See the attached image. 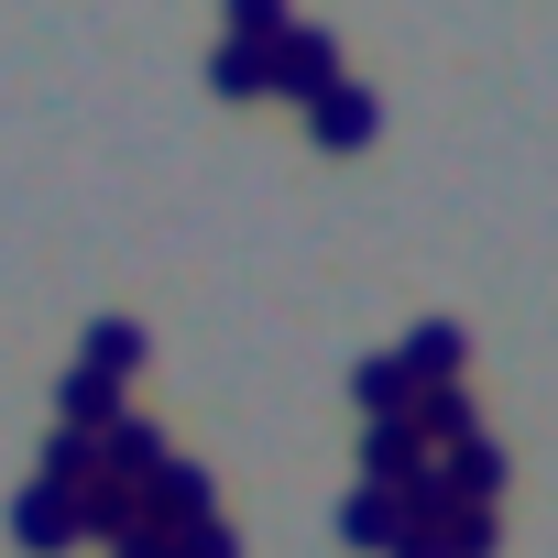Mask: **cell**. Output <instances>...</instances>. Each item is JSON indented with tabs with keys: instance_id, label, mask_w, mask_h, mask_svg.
Returning a JSON list of instances; mask_svg holds the SVG:
<instances>
[{
	"instance_id": "obj_1",
	"label": "cell",
	"mask_w": 558,
	"mask_h": 558,
	"mask_svg": "<svg viewBox=\"0 0 558 558\" xmlns=\"http://www.w3.org/2000/svg\"><path fill=\"white\" fill-rule=\"evenodd\" d=\"M340 77H351V66H340V34H329V23H296V34H274V88H286L296 110H318Z\"/></svg>"
},
{
	"instance_id": "obj_2",
	"label": "cell",
	"mask_w": 558,
	"mask_h": 558,
	"mask_svg": "<svg viewBox=\"0 0 558 558\" xmlns=\"http://www.w3.org/2000/svg\"><path fill=\"white\" fill-rule=\"evenodd\" d=\"M12 536H23L34 558H66V547H88V504L56 493V482H23V493H12Z\"/></svg>"
},
{
	"instance_id": "obj_3",
	"label": "cell",
	"mask_w": 558,
	"mask_h": 558,
	"mask_svg": "<svg viewBox=\"0 0 558 558\" xmlns=\"http://www.w3.org/2000/svg\"><path fill=\"white\" fill-rule=\"evenodd\" d=\"M143 514H154L165 536H186V525H208V514H219V482H208V460H165V471L143 482Z\"/></svg>"
},
{
	"instance_id": "obj_4",
	"label": "cell",
	"mask_w": 558,
	"mask_h": 558,
	"mask_svg": "<svg viewBox=\"0 0 558 558\" xmlns=\"http://www.w3.org/2000/svg\"><path fill=\"white\" fill-rule=\"evenodd\" d=\"M307 132H318V143H329V154H362V143H373V132H384V99H373V88H362V77H340V88H329V99H318V110H307Z\"/></svg>"
},
{
	"instance_id": "obj_5",
	"label": "cell",
	"mask_w": 558,
	"mask_h": 558,
	"mask_svg": "<svg viewBox=\"0 0 558 558\" xmlns=\"http://www.w3.org/2000/svg\"><path fill=\"white\" fill-rule=\"evenodd\" d=\"M351 405H362V427H405V405H416V373H405L395 351H362V362H351Z\"/></svg>"
},
{
	"instance_id": "obj_6",
	"label": "cell",
	"mask_w": 558,
	"mask_h": 558,
	"mask_svg": "<svg viewBox=\"0 0 558 558\" xmlns=\"http://www.w3.org/2000/svg\"><path fill=\"white\" fill-rule=\"evenodd\" d=\"M405 427L449 460L460 438H482V405H471V384H416V405H405Z\"/></svg>"
},
{
	"instance_id": "obj_7",
	"label": "cell",
	"mask_w": 558,
	"mask_h": 558,
	"mask_svg": "<svg viewBox=\"0 0 558 558\" xmlns=\"http://www.w3.org/2000/svg\"><path fill=\"white\" fill-rule=\"evenodd\" d=\"M395 362H405L416 384H460V362H471V329H460V318H416V329L395 340Z\"/></svg>"
},
{
	"instance_id": "obj_8",
	"label": "cell",
	"mask_w": 558,
	"mask_h": 558,
	"mask_svg": "<svg viewBox=\"0 0 558 558\" xmlns=\"http://www.w3.org/2000/svg\"><path fill=\"white\" fill-rule=\"evenodd\" d=\"M121 416H132V405H121V384H110V373H77V362H66V384H56V427H77V438H110Z\"/></svg>"
},
{
	"instance_id": "obj_9",
	"label": "cell",
	"mask_w": 558,
	"mask_h": 558,
	"mask_svg": "<svg viewBox=\"0 0 558 558\" xmlns=\"http://www.w3.org/2000/svg\"><path fill=\"white\" fill-rule=\"evenodd\" d=\"M165 460H175V449H165V427H154V416H121V427L99 438V471H110V482H154Z\"/></svg>"
},
{
	"instance_id": "obj_10",
	"label": "cell",
	"mask_w": 558,
	"mask_h": 558,
	"mask_svg": "<svg viewBox=\"0 0 558 558\" xmlns=\"http://www.w3.org/2000/svg\"><path fill=\"white\" fill-rule=\"evenodd\" d=\"M438 449L416 438V427H362V482H384V493H405L416 471H427Z\"/></svg>"
},
{
	"instance_id": "obj_11",
	"label": "cell",
	"mask_w": 558,
	"mask_h": 558,
	"mask_svg": "<svg viewBox=\"0 0 558 558\" xmlns=\"http://www.w3.org/2000/svg\"><path fill=\"white\" fill-rule=\"evenodd\" d=\"M329 525H340V547H395V525H405V514H395V493H384V482H351Z\"/></svg>"
},
{
	"instance_id": "obj_12",
	"label": "cell",
	"mask_w": 558,
	"mask_h": 558,
	"mask_svg": "<svg viewBox=\"0 0 558 558\" xmlns=\"http://www.w3.org/2000/svg\"><path fill=\"white\" fill-rule=\"evenodd\" d=\"M77 373H110V384H132V373H143V329H132V318H88V340H77Z\"/></svg>"
},
{
	"instance_id": "obj_13",
	"label": "cell",
	"mask_w": 558,
	"mask_h": 558,
	"mask_svg": "<svg viewBox=\"0 0 558 558\" xmlns=\"http://www.w3.org/2000/svg\"><path fill=\"white\" fill-rule=\"evenodd\" d=\"M438 471H449V493H460V504H493V493H504V482H514V460H504V449H493V438H460V449H449V460H438Z\"/></svg>"
},
{
	"instance_id": "obj_14",
	"label": "cell",
	"mask_w": 558,
	"mask_h": 558,
	"mask_svg": "<svg viewBox=\"0 0 558 558\" xmlns=\"http://www.w3.org/2000/svg\"><path fill=\"white\" fill-rule=\"evenodd\" d=\"M77 504H88V536H110V547H121V536H143V525H154V514H143V482H110V471H99V482H88V493H77Z\"/></svg>"
},
{
	"instance_id": "obj_15",
	"label": "cell",
	"mask_w": 558,
	"mask_h": 558,
	"mask_svg": "<svg viewBox=\"0 0 558 558\" xmlns=\"http://www.w3.org/2000/svg\"><path fill=\"white\" fill-rule=\"evenodd\" d=\"M208 88H219V99H263V88H274V45H230V34H219Z\"/></svg>"
},
{
	"instance_id": "obj_16",
	"label": "cell",
	"mask_w": 558,
	"mask_h": 558,
	"mask_svg": "<svg viewBox=\"0 0 558 558\" xmlns=\"http://www.w3.org/2000/svg\"><path fill=\"white\" fill-rule=\"evenodd\" d=\"M34 482H56V493H88V482H99V438L56 427V438H45V460H34Z\"/></svg>"
},
{
	"instance_id": "obj_17",
	"label": "cell",
	"mask_w": 558,
	"mask_h": 558,
	"mask_svg": "<svg viewBox=\"0 0 558 558\" xmlns=\"http://www.w3.org/2000/svg\"><path fill=\"white\" fill-rule=\"evenodd\" d=\"M219 23H230V45H274V34H296L286 0H219Z\"/></svg>"
},
{
	"instance_id": "obj_18",
	"label": "cell",
	"mask_w": 558,
	"mask_h": 558,
	"mask_svg": "<svg viewBox=\"0 0 558 558\" xmlns=\"http://www.w3.org/2000/svg\"><path fill=\"white\" fill-rule=\"evenodd\" d=\"M493 547H504V514L493 504H460L449 514V558H493Z\"/></svg>"
},
{
	"instance_id": "obj_19",
	"label": "cell",
	"mask_w": 558,
	"mask_h": 558,
	"mask_svg": "<svg viewBox=\"0 0 558 558\" xmlns=\"http://www.w3.org/2000/svg\"><path fill=\"white\" fill-rule=\"evenodd\" d=\"M175 558H241V525H230V514H208V525H186V536H175Z\"/></svg>"
},
{
	"instance_id": "obj_20",
	"label": "cell",
	"mask_w": 558,
	"mask_h": 558,
	"mask_svg": "<svg viewBox=\"0 0 558 558\" xmlns=\"http://www.w3.org/2000/svg\"><path fill=\"white\" fill-rule=\"evenodd\" d=\"M384 558H449V525H395V547Z\"/></svg>"
},
{
	"instance_id": "obj_21",
	"label": "cell",
	"mask_w": 558,
	"mask_h": 558,
	"mask_svg": "<svg viewBox=\"0 0 558 558\" xmlns=\"http://www.w3.org/2000/svg\"><path fill=\"white\" fill-rule=\"evenodd\" d=\"M110 558H175V536H165V525H143V536H121Z\"/></svg>"
}]
</instances>
